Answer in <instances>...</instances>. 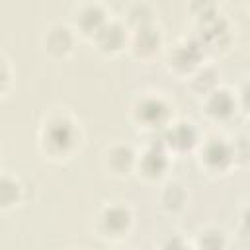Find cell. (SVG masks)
<instances>
[{"mask_svg":"<svg viewBox=\"0 0 250 250\" xmlns=\"http://www.w3.org/2000/svg\"><path fill=\"white\" fill-rule=\"evenodd\" d=\"M236 100H238V105H242L246 111H250V78L246 82H242Z\"/></svg>","mask_w":250,"mask_h":250,"instance_id":"17","label":"cell"},{"mask_svg":"<svg viewBox=\"0 0 250 250\" xmlns=\"http://www.w3.org/2000/svg\"><path fill=\"white\" fill-rule=\"evenodd\" d=\"M160 201H162V207L168 209V211H178L184 207L186 203V191L180 184L172 182V184H166L164 189H162V195H160Z\"/></svg>","mask_w":250,"mask_h":250,"instance_id":"14","label":"cell"},{"mask_svg":"<svg viewBox=\"0 0 250 250\" xmlns=\"http://www.w3.org/2000/svg\"><path fill=\"white\" fill-rule=\"evenodd\" d=\"M227 238L221 229H205L197 238L199 250H225Z\"/></svg>","mask_w":250,"mask_h":250,"instance_id":"15","label":"cell"},{"mask_svg":"<svg viewBox=\"0 0 250 250\" xmlns=\"http://www.w3.org/2000/svg\"><path fill=\"white\" fill-rule=\"evenodd\" d=\"M105 160H107V170H111L113 174H127V170L137 166V156L127 145L111 146L105 154Z\"/></svg>","mask_w":250,"mask_h":250,"instance_id":"9","label":"cell"},{"mask_svg":"<svg viewBox=\"0 0 250 250\" xmlns=\"http://www.w3.org/2000/svg\"><path fill=\"white\" fill-rule=\"evenodd\" d=\"M96 37V43L102 51H119L123 41H125V29L119 25V23H113V21H105L100 31L94 35Z\"/></svg>","mask_w":250,"mask_h":250,"instance_id":"10","label":"cell"},{"mask_svg":"<svg viewBox=\"0 0 250 250\" xmlns=\"http://www.w3.org/2000/svg\"><path fill=\"white\" fill-rule=\"evenodd\" d=\"M131 211L125 205H107L102 209L98 221H100V230L105 236H123L129 227H131Z\"/></svg>","mask_w":250,"mask_h":250,"instance_id":"3","label":"cell"},{"mask_svg":"<svg viewBox=\"0 0 250 250\" xmlns=\"http://www.w3.org/2000/svg\"><path fill=\"white\" fill-rule=\"evenodd\" d=\"M41 146L51 156H66L76 146L78 129L66 115H53L41 127Z\"/></svg>","mask_w":250,"mask_h":250,"instance_id":"1","label":"cell"},{"mask_svg":"<svg viewBox=\"0 0 250 250\" xmlns=\"http://www.w3.org/2000/svg\"><path fill=\"white\" fill-rule=\"evenodd\" d=\"M160 45V33L158 29H154L152 25H145V27H137L135 35H133V49L135 53L146 57L152 55Z\"/></svg>","mask_w":250,"mask_h":250,"instance_id":"12","label":"cell"},{"mask_svg":"<svg viewBox=\"0 0 250 250\" xmlns=\"http://www.w3.org/2000/svg\"><path fill=\"white\" fill-rule=\"evenodd\" d=\"M168 166V156L164 146H148L141 158H137V168L146 178H158Z\"/></svg>","mask_w":250,"mask_h":250,"instance_id":"6","label":"cell"},{"mask_svg":"<svg viewBox=\"0 0 250 250\" xmlns=\"http://www.w3.org/2000/svg\"><path fill=\"white\" fill-rule=\"evenodd\" d=\"M238 105L236 96L227 88H215L205 96V111L215 119H227Z\"/></svg>","mask_w":250,"mask_h":250,"instance_id":"5","label":"cell"},{"mask_svg":"<svg viewBox=\"0 0 250 250\" xmlns=\"http://www.w3.org/2000/svg\"><path fill=\"white\" fill-rule=\"evenodd\" d=\"M20 184L16 178H10L8 174H4L2 178V188H0V197H2V207L8 209L10 205H14L18 199H20Z\"/></svg>","mask_w":250,"mask_h":250,"instance_id":"16","label":"cell"},{"mask_svg":"<svg viewBox=\"0 0 250 250\" xmlns=\"http://www.w3.org/2000/svg\"><path fill=\"white\" fill-rule=\"evenodd\" d=\"M242 225H244V230L250 234V205H248V209L242 215Z\"/></svg>","mask_w":250,"mask_h":250,"instance_id":"18","label":"cell"},{"mask_svg":"<svg viewBox=\"0 0 250 250\" xmlns=\"http://www.w3.org/2000/svg\"><path fill=\"white\" fill-rule=\"evenodd\" d=\"M199 47H203L199 41H184V43H180V45H176L174 47V51L170 53V66H174V68H182V70H191L195 64H197V61H199V55H201V49Z\"/></svg>","mask_w":250,"mask_h":250,"instance_id":"8","label":"cell"},{"mask_svg":"<svg viewBox=\"0 0 250 250\" xmlns=\"http://www.w3.org/2000/svg\"><path fill=\"white\" fill-rule=\"evenodd\" d=\"M201 162L211 172L227 170L234 162V156H232V150H230V143H227L223 139H207V143L201 148Z\"/></svg>","mask_w":250,"mask_h":250,"instance_id":"4","label":"cell"},{"mask_svg":"<svg viewBox=\"0 0 250 250\" xmlns=\"http://www.w3.org/2000/svg\"><path fill=\"white\" fill-rule=\"evenodd\" d=\"M195 139H197V135H195V129L189 121L170 123L166 127V133H164V145L172 146V148H178V150L189 148L195 143Z\"/></svg>","mask_w":250,"mask_h":250,"instance_id":"7","label":"cell"},{"mask_svg":"<svg viewBox=\"0 0 250 250\" xmlns=\"http://www.w3.org/2000/svg\"><path fill=\"white\" fill-rule=\"evenodd\" d=\"M47 49L55 55H64L72 49V33L66 25H53L47 31Z\"/></svg>","mask_w":250,"mask_h":250,"instance_id":"13","label":"cell"},{"mask_svg":"<svg viewBox=\"0 0 250 250\" xmlns=\"http://www.w3.org/2000/svg\"><path fill=\"white\" fill-rule=\"evenodd\" d=\"M135 119L148 129H158L168 125V117H170V107L168 104L160 98V96H143L137 100L135 107H133Z\"/></svg>","mask_w":250,"mask_h":250,"instance_id":"2","label":"cell"},{"mask_svg":"<svg viewBox=\"0 0 250 250\" xmlns=\"http://www.w3.org/2000/svg\"><path fill=\"white\" fill-rule=\"evenodd\" d=\"M74 21H76V27H78L82 33H94V35H96V33L100 31V27L105 23L102 8H100V6H92V4L82 6V8L76 12Z\"/></svg>","mask_w":250,"mask_h":250,"instance_id":"11","label":"cell"}]
</instances>
